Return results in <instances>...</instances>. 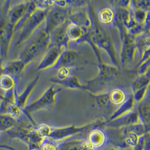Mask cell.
Instances as JSON below:
<instances>
[{"label": "cell", "instance_id": "cell-4", "mask_svg": "<svg viewBox=\"0 0 150 150\" xmlns=\"http://www.w3.org/2000/svg\"><path fill=\"white\" fill-rule=\"evenodd\" d=\"M10 1H6L0 8V54L3 59L7 58L15 34V30L7 21V13L11 7Z\"/></svg>", "mask_w": 150, "mask_h": 150}, {"label": "cell", "instance_id": "cell-42", "mask_svg": "<svg viewBox=\"0 0 150 150\" xmlns=\"http://www.w3.org/2000/svg\"><path fill=\"white\" fill-rule=\"evenodd\" d=\"M0 136H1V133H0Z\"/></svg>", "mask_w": 150, "mask_h": 150}, {"label": "cell", "instance_id": "cell-19", "mask_svg": "<svg viewBox=\"0 0 150 150\" xmlns=\"http://www.w3.org/2000/svg\"><path fill=\"white\" fill-rule=\"evenodd\" d=\"M68 20L70 23L82 28L87 33L91 26V21L88 10L70 14Z\"/></svg>", "mask_w": 150, "mask_h": 150}, {"label": "cell", "instance_id": "cell-43", "mask_svg": "<svg viewBox=\"0 0 150 150\" xmlns=\"http://www.w3.org/2000/svg\"><path fill=\"white\" fill-rule=\"evenodd\" d=\"M0 57H1V54H0Z\"/></svg>", "mask_w": 150, "mask_h": 150}, {"label": "cell", "instance_id": "cell-3", "mask_svg": "<svg viewBox=\"0 0 150 150\" xmlns=\"http://www.w3.org/2000/svg\"><path fill=\"white\" fill-rule=\"evenodd\" d=\"M98 73L93 79L88 81L85 85V91L91 94L103 93L108 85L114 81L119 74V69L113 65L103 62L98 64Z\"/></svg>", "mask_w": 150, "mask_h": 150}, {"label": "cell", "instance_id": "cell-39", "mask_svg": "<svg viewBox=\"0 0 150 150\" xmlns=\"http://www.w3.org/2000/svg\"><path fill=\"white\" fill-rule=\"evenodd\" d=\"M69 6L71 7H80L84 6L88 4V2L84 1H68Z\"/></svg>", "mask_w": 150, "mask_h": 150}, {"label": "cell", "instance_id": "cell-11", "mask_svg": "<svg viewBox=\"0 0 150 150\" xmlns=\"http://www.w3.org/2000/svg\"><path fill=\"white\" fill-rule=\"evenodd\" d=\"M65 50L54 46H50L46 52L43 56L37 70L43 71L51 68H53L62 52Z\"/></svg>", "mask_w": 150, "mask_h": 150}, {"label": "cell", "instance_id": "cell-7", "mask_svg": "<svg viewBox=\"0 0 150 150\" xmlns=\"http://www.w3.org/2000/svg\"><path fill=\"white\" fill-rule=\"evenodd\" d=\"M60 91L61 89L56 88L54 86H51L46 89L39 98L27 105L24 110V113L34 126H35L37 124L34 122L32 114L35 112L52 107L55 105L57 96Z\"/></svg>", "mask_w": 150, "mask_h": 150}, {"label": "cell", "instance_id": "cell-26", "mask_svg": "<svg viewBox=\"0 0 150 150\" xmlns=\"http://www.w3.org/2000/svg\"><path fill=\"white\" fill-rule=\"evenodd\" d=\"M110 103L114 105H120L127 100L125 91L120 88H115L109 92Z\"/></svg>", "mask_w": 150, "mask_h": 150}, {"label": "cell", "instance_id": "cell-10", "mask_svg": "<svg viewBox=\"0 0 150 150\" xmlns=\"http://www.w3.org/2000/svg\"><path fill=\"white\" fill-rule=\"evenodd\" d=\"M86 141L92 150H99L106 146L109 137L102 128H97L89 131Z\"/></svg>", "mask_w": 150, "mask_h": 150}, {"label": "cell", "instance_id": "cell-15", "mask_svg": "<svg viewBox=\"0 0 150 150\" xmlns=\"http://www.w3.org/2000/svg\"><path fill=\"white\" fill-rule=\"evenodd\" d=\"M80 54L71 50H65L62 53L58 60L53 67L54 69L62 68H71L78 60Z\"/></svg>", "mask_w": 150, "mask_h": 150}, {"label": "cell", "instance_id": "cell-29", "mask_svg": "<svg viewBox=\"0 0 150 150\" xmlns=\"http://www.w3.org/2000/svg\"><path fill=\"white\" fill-rule=\"evenodd\" d=\"M149 73L146 75L138 76L132 84V90L133 93L137 91L150 86V75Z\"/></svg>", "mask_w": 150, "mask_h": 150}, {"label": "cell", "instance_id": "cell-12", "mask_svg": "<svg viewBox=\"0 0 150 150\" xmlns=\"http://www.w3.org/2000/svg\"><path fill=\"white\" fill-rule=\"evenodd\" d=\"M70 23L69 21H66L60 27L57 28L50 34L51 46H54L62 48L64 50H67L70 41L67 33V30Z\"/></svg>", "mask_w": 150, "mask_h": 150}, {"label": "cell", "instance_id": "cell-6", "mask_svg": "<svg viewBox=\"0 0 150 150\" xmlns=\"http://www.w3.org/2000/svg\"><path fill=\"white\" fill-rule=\"evenodd\" d=\"M106 122H105L103 119H97L95 122L82 126L70 125L59 128H53L49 138L56 142H61L71 138L76 134L88 132L91 130L97 128H102L103 125H106Z\"/></svg>", "mask_w": 150, "mask_h": 150}, {"label": "cell", "instance_id": "cell-20", "mask_svg": "<svg viewBox=\"0 0 150 150\" xmlns=\"http://www.w3.org/2000/svg\"><path fill=\"white\" fill-rule=\"evenodd\" d=\"M27 66L21 59H15L7 62H4L3 73L15 76L20 75L25 70Z\"/></svg>", "mask_w": 150, "mask_h": 150}, {"label": "cell", "instance_id": "cell-25", "mask_svg": "<svg viewBox=\"0 0 150 150\" xmlns=\"http://www.w3.org/2000/svg\"><path fill=\"white\" fill-rule=\"evenodd\" d=\"M150 33L144 32L134 38L137 50L140 54L141 56L144 52L150 50Z\"/></svg>", "mask_w": 150, "mask_h": 150}, {"label": "cell", "instance_id": "cell-2", "mask_svg": "<svg viewBox=\"0 0 150 150\" xmlns=\"http://www.w3.org/2000/svg\"><path fill=\"white\" fill-rule=\"evenodd\" d=\"M25 43V45L19 54V59L28 66L43 57L46 52L51 45L50 35L45 32L43 26L38 29Z\"/></svg>", "mask_w": 150, "mask_h": 150}, {"label": "cell", "instance_id": "cell-24", "mask_svg": "<svg viewBox=\"0 0 150 150\" xmlns=\"http://www.w3.org/2000/svg\"><path fill=\"white\" fill-rule=\"evenodd\" d=\"M67 33L69 41L75 42L78 43L87 32L82 28L70 22L67 28Z\"/></svg>", "mask_w": 150, "mask_h": 150}, {"label": "cell", "instance_id": "cell-32", "mask_svg": "<svg viewBox=\"0 0 150 150\" xmlns=\"http://www.w3.org/2000/svg\"><path fill=\"white\" fill-rule=\"evenodd\" d=\"M130 10L132 12V15L134 21L137 23L144 25L145 21H146L147 18L150 16V11H146L141 9Z\"/></svg>", "mask_w": 150, "mask_h": 150}, {"label": "cell", "instance_id": "cell-22", "mask_svg": "<svg viewBox=\"0 0 150 150\" xmlns=\"http://www.w3.org/2000/svg\"><path fill=\"white\" fill-rule=\"evenodd\" d=\"M96 17L98 21L104 25H113L115 18V9L110 7H104L98 10Z\"/></svg>", "mask_w": 150, "mask_h": 150}, {"label": "cell", "instance_id": "cell-14", "mask_svg": "<svg viewBox=\"0 0 150 150\" xmlns=\"http://www.w3.org/2000/svg\"><path fill=\"white\" fill-rule=\"evenodd\" d=\"M140 123L137 110L134 109L128 114L120 116L116 119L106 122V125L108 127L114 128L122 129L133 125Z\"/></svg>", "mask_w": 150, "mask_h": 150}, {"label": "cell", "instance_id": "cell-21", "mask_svg": "<svg viewBox=\"0 0 150 150\" xmlns=\"http://www.w3.org/2000/svg\"><path fill=\"white\" fill-rule=\"evenodd\" d=\"M51 82L56 84L60 85L62 87L70 89H82L85 91V85L80 82L79 79L74 75H70L64 79H58L57 78H52Z\"/></svg>", "mask_w": 150, "mask_h": 150}, {"label": "cell", "instance_id": "cell-28", "mask_svg": "<svg viewBox=\"0 0 150 150\" xmlns=\"http://www.w3.org/2000/svg\"><path fill=\"white\" fill-rule=\"evenodd\" d=\"M16 88V80L13 76L3 73L0 76V89L6 92Z\"/></svg>", "mask_w": 150, "mask_h": 150}, {"label": "cell", "instance_id": "cell-36", "mask_svg": "<svg viewBox=\"0 0 150 150\" xmlns=\"http://www.w3.org/2000/svg\"><path fill=\"white\" fill-rule=\"evenodd\" d=\"M150 62L149 59L136 67L137 73L139 76L146 75V74L150 73Z\"/></svg>", "mask_w": 150, "mask_h": 150}, {"label": "cell", "instance_id": "cell-23", "mask_svg": "<svg viewBox=\"0 0 150 150\" xmlns=\"http://www.w3.org/2000/svg\"><path fill=\"white\" fill-rule=\"evenodd\" d=\"M136 103L134 100L133 96H130L124 103L120 105V107L110 116L109 121L114 120L117 118L128 114L134 110Z\"/></svg>", "mask_w": 150, "mask_h": 150}, {"label": "cell", "instance_id": "cell-35", "mask_svg": "<svg viewBox=\"0 0 150 150\" xmlns=\"http://www.w3.org/2000/svg\"><path fill=\"white\" fill-rule=\"evenodd\" d=\"M39 150H58V143L50 138L45 139Z\"/></svg>", "mask_w": 150, "mask_h": 150}, {"label": "cell", "instance_id": "cell-13", "mask_svg": "<svg viewBox=\"0 0 150 150\" xmlns=\"http://www.w3.org/2000/svg\"><path fill=\"white\" fill-rule=\"evenodd\" d=\"M30 1H23L10 7L7 13L8 24L14 30L27 12Z\"/></svg>", "mask_w": 150, "mask_h": 150}, {"label": "cell", "instance_id": "cell-18", "mask_svg": "<svg viewBox=\"0 0 150 150\" xmlns=\"http://www.w3.org/2000/svg\"><path fill=\"white\" fill-rule=\"evenodd\" d=\"M58 150H93L86 140L69 138L58 143Z\"/></svg>", "mask_w": 150, "mask_h": 150}, {"label": "cell", "instance_id": "cell-16", "mask_svg": "<svg viewBox=\"0 0 150 150\" xmlns=\"http://www.w3.org/2000/svg\"><path fill=\"white\" fill-rule=\"evenodd\" d=\"M40 79V75H37L34 79L28 84L26 88L21 93H16V103L21 109L24 110L27 106L28 101Z\"/></svg>", "mask_w": 150, "mask_h": 150}, {"label": "cell", "instance_id": "cell-41", "mask_svg": "<svg viewBox=\"0 0 150 150\" xmlns=\"http://www.w3.org/2000/svg\"><path fill=\"white\" fill-rule=\"evenodd\" d=\"M118 150V149H108V150Z\"/></svg>", "mask_w": 150, "mask_h": 150}, {"label": "cell", "instance_id": "cell-38", "mask_svg": "<svg viewBox=\"0 0 150 150\" xmlns=\"http://www.w3.org/2000/svg\"><path fill=\"white\" fill-rule=\"evenodd\" d=\"M116 8H122V9H126L129 10L130 6V2L131 1H112Z\"/></svg>", "mask_w": 150, "mask_h": 150}, {"label": "cell", "instance_id": "cell-34", "mask_svg": "<svg viewBox=\"0 0 150 150\" xmlns=\"http://www.w3.org/2000/svg\"><path fill=\"white\" fill-rule=\"evenodd\" d=\"M149 87L150 86L140 89L133 93L132 96L136 103H137L138 104L143 101L147 93L149 92Z\"/></svg>", "mask_w": 150, "mask_h": 150}, {"label": "cell", "instance_id": "cell-37", "mask_svg": "<svg viewBox=\"0 0 150 150\" xmlns=\"http://www.w3.org/2000/svg\"><path fill=\"white\" fill-rule=\"evenodd\" d=\"M70 75H71V68H62L57 69V78L58 79H64Z\"/></svg>", "mask_w": 150, "mask_h": 150}, {"label": "cell", "instance_id": "cell-9", "mask_svg": "<svg viewBox=\"0 0 150 150\" xmlns=\"http://www.w3.org/2000/svg\"><path fill=\"white\" fill-rule=\"evenodd\" d=\"M122 49L120 52V63L125 67L134 60L136 54L137 48L134 37L129 34L126 35L122 40Z\"/></svg>", "mask_w": 150, "mask_h": 150}, {"label": "cell", "instance_id": "cell-31", "mask_svg": "<svg viewBox=\"0 0 150 150\" xmlns=\"http://www.w3.org/2000/svg\"><path fill=\"white\" fill-rule=\"evenodd\" d=\"M94 99L97 105L101 108H105L108 106L110 103L109 92H103L98 94H91L89 93Z\"/></svg>", "mask_w": 150, "mask_h": 150}, {"label": "cell", "instance_id": "cell-17", "mask_svg": "<svg viewBox=\"0 0 150 150\" xmlns=\"http://www.w3.org/2000/svg\"><path fill=\"white\" fill-rule=\"evenodd\" d=\"M137 111L139 117V122L144 127L150 130V101L149 92L147 93L142 102L138 104Z\"/></svg>", "mask_w": 150, "mask_h": 150}, {"label": "cell", "instance_id": "cell-1", "mask_svg": "<svg viewBox=\"0 0 150 150\" xmlns=\"http://www.w3.org/2000/svg\"><path fill=\"white\" fill-rule=\"evenodd\" d=\"M91 26L85 36L98 49L104 50L109 55L112 65L119 68V64L114 43L108 32L98 21L92 6L88 5Z\"/></svg>", "mask_w": 150, "mask_h": 150}, {"label": "cell", "instance_id": "cell-27", "mask_svg": "<svg viewBox=\"0 0 150 150\" xmlns=\"http://www.w3.org/2000/svg\"><path fill=\"white\" fill-rule=\"evenodd\" d=\"M18 122L8 114H0V133L7 132L14 128Z\"/></svg>", "mask_w": 150, "mask_h": 150}, {"label": "cell", "instance_id": "cell-30", "mask_svg": "<svg viewBox=\"0 0 150 150\" xmlns=\"http://www.w3.org/2000/svg\"><path fill=\"white\" fill-rule=\"evenodd\" d=\"M52 126L46 123H42L38 125L34 126V128L36 130L37 132L43 139L49 138L52 131L53 129Z\"/></svg>", "mask_w": 150, "mask_h": 150}, {"label": "cell", "instance_id": "cell-33", "mask_svg": "<svg viewBox=\"0 0 150 150\" xmlns=\"http://www.w3.org/2000/svg\"><path fill=\"white\" fill-rule=\"evenodd\" d=\"M150 1H131L129 9H141L150 11Z\"/></svg>", "mask_w": 150, "mask_h": 150}, {"label": "cell", "instance_id": "cell-8", "mask_svg": "<svg viewBox=\"0 0 150 150\" xmlns=\"http://www.w3.org/2000/svg\"><path fill=\"white\" fill-rule=\"evenodd\" d=\"M70 8H65L54 6L48 11L44 23L45 32L50 34L57 28L60 27L68 21L70 15Z\"/></svg>", "mask_w": 150, "mask_h": 150}, {"label": "cell", "instance_id": "cell-5", "mask_svg": "<svg viewBox=\"0 0 150 150\" xmlns=\"http://www.w3.org/2000/svg\"><path fill=\"white\" fill-rule=\"evenodd\" d=\"M50 10H37L18 30L19 34L15 42V46L19 47L23 45L45 23L47 15Z\"/></svg>", "mask_w": 150, "mask_h": 150}, {"label": "cell", "instance_id": "cell-40", "mask_svg": "<svg viewBox=\"0 0 150 150\" xmlns=\"http://www.w3.org/2000/svg\"><path fill=\"white\" fill-rule=\"evenodd\" d=\"M4 60L0 57V76L3 74V67H4Z\"/></svg>", "mask_w": 150, "mask_h": 150}]
</instances>
